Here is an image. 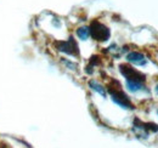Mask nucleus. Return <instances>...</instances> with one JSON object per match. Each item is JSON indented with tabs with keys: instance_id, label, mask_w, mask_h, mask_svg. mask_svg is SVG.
Listing matches in <instances>:
<instances>
[{
	"instance_id": "f257e3e1",
	"label": "nucleus",
	"mask_w": 158,
	"mask_h": 148,
	"mask_svg": "<svg viewBox=\"0 0 158 148\" xmlns=\"http://www.w3.org/2000/svg\"><path fill=\"white\" fill-rule=\"evenodd\" d=\"M89 29H90V35L98 41H107L111 37V32L108 27H106L99 21H94L89 27Z\"/></svg>"
},
{
	"instance_id": "f03ea898",
	"label": "nucleus",
	"mask_w": 158,
	"mask_h": 148,
	"mask_svg": "<svg viewBox=\"0 0 158 148\" xmlns=\"http://www.w3.org/2000/svg\"><path fill=\"white\" fill-rule=\"evenodd\" d=\"M108 92L111 95L113 102L117 103L118 106H120L122 108H127V109H133L134 108L133 105H131V102H130V100H129V97L123 92L122 90L114 89V88H110L108 89Z\"/></svg>"
},
{
	"instance_id": "7ed1b4c3",
	"label": "nucleus",
	"mask_w": 158,
	"mask_h": 148,
	"mask_svg": "<svg viewBox=\"0 0 158 148\" xmlns=\"http://www.w3.org/2000/svg\"><path fill=\"white\" fill-rule=\"evenodd\" d=\"M55 46H56V49L59 51L63 52V54H67V55H72V56L79 55L78 44L76 43V40L73 39V37H71L68 40H66V41H56L55 43Z\"/></svg>"
},
{
	"instance_id": "20e7f679",
	"label": "nucleus",
	"mask_w": 158,
	"mask_h": 148,
	"mask_svg": "<svg viewBox=\"0 0 158 148\" xmlns=\"http://www.w3.org/2000/svg\"><path fill=\"white\" fill-rule=\"evenodd\" d=\"M119 71H120L122 75H123L127 80H129V81L143 83L145 79H146L145 75L141 73V72H139L135 68H133V67H130V66H128V64H120V66H119Z\"/></svg>"
},
{
	"instance_id": "39448f33",
	"label": "nucleus",
	"mask_w": 158,
	"mask_h": 148,
	"mask_svg": "<svg viewBox=\"0 0 158 148\" xmlns=\"http://www.w3.org/2000/svg\"><path fill=\"white\" fill-rule=\"evenodd\" d=\"M127 60H128V62H130V63H133L135 66H145L147 63L146 57L142 55L141 52H136V51L129 52L127 55Z\"/></svg>"
},
{
	"instance_id": "423d86ee",
	"label": "nucleus",
	"mask_w": 158,
	"mask_h": 148,
	"mask_svg": "<svg viewBox=\"0 0 158 148\" xmlns=\"http://www.w3.org/2000/svg\"><path fill=\"white\" fill-rule=\"evenodd\" d=\"M89 86H90L93 90H95L96 92H99L101 96H103V97H106V96H107V91H106V89H105L100 83H98L96 80H90V81H89Z\"/></svg>"
},
{
	"instance_id": "0eeeda50",
	"label": "nucleus",
	"mask_w": 158,
	"mask_h": 148,
	"mask_svg": "<svg viewBox=\"0 0 158 148\" xmlns=\"http://www.w3.org/2000/svg\"><path fill=\"white\" fill-rule=\"evenodd\" d=\"M127 88L131 91V92H138L140 90H143V83H139V81H129L127 80Z\"/></svg>"
},
{
	"instance_id": "6e6552de",
	"label": "nucleus",
	"mask_w": 158,
	"mask_h": 148,
	"mask_svg": "<svg viewBox=\"0 0 158 148\" xmlns=\"http://www.w3.org/2000/svg\"><path fill=\"white\" fill-rule=\"evenodd\" d=\"M77 35L81 40H86L88 38L90 37V29H89V27H80V28H78L77 29Z\"/></svg>"
},
{
	"instance_id": "1a4fd4ad",
	"label": "nucleus",
	"mask_w": 158,
	"mask_h": 148,
	"mask_svg": "<svg viewBox=\"0 0 158 148\" xmlns=\"http://www.w3.org/2000/svg\"><path fill=\"white\" fill-rule=\"evenodd\" d=\"M143 128L146 131L151 130V131H158V125L152 124V123H143Z\"/></svg>"
},
{
	"instance_id": "9d476101",
	"label": "nucleus",
	"mask_w": 158,
	"mask_h": 148,
	"mask_svg": "<svg viewBox=\"0 0 158 148\" xmlns=\"http://www.w3.org/2000/svg\"><path fill=\"white\" fill-rule=\"evenodd\" d=\"M100 63V58L98 56H93L91 58H90V66H96V64H99Z\"/></svg>"
},
{
	"instance_id": "9b49d317",
	"label": "nucleus",
	"mask_w": 158,
	"mask_h": 148,
	"mask_svg": "<svg viewBox=\"0 0 158 148\" xmlns=\"http://www.w3.org/2000/svg\"><path fill=\"white\" fill-rule=\"evenodd\" d=\"M64 64H67L68 67H71V69H76V67H77V64H74V63H72V62H69V61H66V60H63L62 61Z\"/></svg>"
}]
</instances>
